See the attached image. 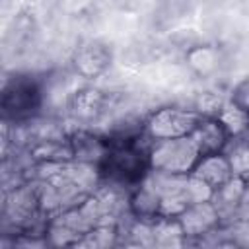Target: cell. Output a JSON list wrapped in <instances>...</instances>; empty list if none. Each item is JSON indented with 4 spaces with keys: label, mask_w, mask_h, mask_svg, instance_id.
Instances as JSON below:
<instances>
[{
    "label": "cell",
    "mask_w": 249,
    "mask_h": 249,
    "mask_svg": "<svg viewBox=\"0 0 249 249\" xmlns=\"http://www.w3.org/2000/svg\"><path fill=\"white\" fill-rule=\"evenodd\" d=\"M200 150L193 136L154 140L148 146V165L152 171L167 175H189L200 160Z\"/></svg>",
    "instance_id": "cell-1"
},
{
    "label": "cell",
    "mask_w": 249,
    "mask_h": 249,
    "mask_svg": "<svg viewBox=\"0 0 249 249\" xmlns=\"http://www.w3.org/2000/svg\"><path fill=\"white\" fill-rule=\"evenodd\" d=\"M202 119L204 117L200 113H196L195 109L161 107L148 115V119L142 124V134L150 142L191 136Z\"/></svg>",
    "instance_id": "cell-2"
},
{
    "label": "cell",
    "mask_w": 249,
    "mask_h": 249,
    "mask_svg": "<svg viewBox=\"0 0 249 249\" xmlns=\"http://www.w3.org/2000/svg\"><path fill=\"white\" fill-rule=\"evenodd\" d=\"M70 115L78 123H95L113 107V95L97 88H78L66 101Z\"/></svg>",
    "instance_id": "cell-3"
},
{
    "label": "cell",
    "mask_w": 249,
    "mask_h": 249,
    "mask_svg": "<svg viewBox=\"0 0 249 249\" xmlns=\"http://www.w3.org/2000/svg\"><path fill=\"white\" fill-rule=\"evenodd\" d=\"M109 64H111V53L99 41H84L80 47H76L72 54L74 74L84 80H93L101 76L109 68Z\"/></svg>",
    "instance_id": "cell-4"
},
{
    "label": "cell",
    "mask_w": 249,
    "mask_h": 249,
    "mask_svg": "<svg viewBox=\"0 0 249 249\" xmlns=\"http://www.w3.org/2000/svg\"><path fill=\"white\" fill-rule=\"evenodd\" d=\"M41 103V91L31 80L16 78L10 86L4 89L2 107L6 115H12L14 119H21L31 115L33 109H37Z\"/></svg>",
    "instance_id": "cell-5"
},
{
    "label": "cell",
    "mask_w": 249,
    "mask_h": 249,
    "mask_svg": "<svg viewBox=\"0 0 249 249\" xmlns=\"http://www.w3.org/2000/svg\"><path fill=\"white\" fill-rule=\"evenodd\" d=\"M177 218L181 222V228H183L187 239L189 237H202V235L214 233L222 226L220 214H218V210H216L212 200L189 204L185 208V212L181 216H177Z\"/></svg>",
    "instance_id": "cell-6"
},
{
    "label": "cell",
    "mask_w": 249,
    "mask_h": 249,
    "mask_svg": "<svg viewBox=\"0 0 249 249\" xmlns=\"http://www.w3.org/2000/svg\"><path fill=\"white\" fill-rule=\"evenodd\" d=\"M68 136H70V146H72V152H74V160L93 163V165H101L103 160L109 154L111 142L93 134L91 130L78 128Z\"/></svg>",
    "instance_id": "cell-7"
},
{
    "label": "cell",
    "mask_w": 249,
    "mask_h": 249,
    "mask_svg": "<svg viewBox=\"0 0 249 249\" xmlns=\"http://www.w3.org/2000/svg\"><path fill=\"white\" fill-rule=\"evenodd\" d=\"M193 140L196 142L200 154H216V152H226L230 142L233 140L230 132L224 128V124L218 119H202L198 126L193 130Z\"/></svg>",
    "instance_id": "cell-8"
},
{
    "label": "cell",
    "mask_w": 249,
    "mask_h": 249,
    "mask_svg": "<svg viewBox=\"0 0 249 249\" xmlns=\"http://www.w3.org/2000/svg\"><path fill=\"white\" fill-rule=\"evenodd\" d=\"M193 175H196L202 181H206L214 191L233 177L231 167H230V160H228L226 152H216V154H204V156H200L198 163L193 169Z\"/></svg>",
    "instance_id": "cell-9"
},
{
    "label": "cell",
    "mask_w": 249,
    "mask_h": 249,
    "mask_svg": "<svg viewBox=\"0 0 249 249\" xmlns=\"http://www.w3.org/2000/svg\"><path fill=\"white\" fill-rule=\"evenodd\" d=\"M243 191H245V179H239V177H231L230 181H226L222 187L214 191L212 202L220 214L222 224L237 222V208H239Z\"/></svg>",
    "instance_id": "cell-10"
},
{
    "label": "cell",
    "mask_w": 249,
    "mask_h": 249,
    "mask_svg": "<svg viewBox=\"0 0 249 249\" xmlns=\"http://www.w3.org/2000/svg\"><path fill=\"white\" fill-rule=\"evenodd\" d=\"M187 243L179 218L160 216L154 220V245L158 247H181Z\"/></svg>",
    "instance_id": "cell-11"
},
{
    "label": "cell",
    "mask_w": 249,
    "mask_h": 249,
    "mask_svg": "<svg viewBox=\"0 0 249 249\" xmlns=\"http://www.w3.org/2000/svg\"><path fill=\"white\" fill-rule=\"evenodd\" d=\"M189 68L198 76H210L218 68V51L210 45H196L191 47L185 54Z\"/></svg>",
    "instance_id": "cell-12"
},
{
    "label": "cell",
    "mask_w": 249,
    "mask_h": 249,
    "mask_svg": "<svg viewBox=\"0 0 249 249\" xmlns=\"http://www.w3.org/2000/svg\"><path fill=\"white\" fill-rule=\"evenodd\" d=\"M218 121L224 124V128L230 132L231 138H241L247 136L249 132V113L230 101H226L224 109L218 115Z\"/></svg>",
    "instance_id": "cell-13"
},
{
    "label": "cell",
    "mask_w": 249,
    "mask_h": 249,
    "mask_svg": "<svg viewBox=\"0 0 249 249\" xmlns=\"http://www.w3.org/2000/svg\"><path fill=\"white\" fill-rule=\"evenodd\" d=\"M226 156L230 160V167L233 177L249 181V140L233 138L226 148Z\"/></svg>",
    "instance_id": "cell-14"
},
{
    "label": "cell",
    "mask_w": 249,
    "mask_h": 249,
    "mask_svg": "<svg viewBox=\"0 0 249 249\" xmlns=\"http://www.w3.org/2000/svg\"><path fill=\"white\" fill-rule=\"evenodd\" d=\"M117 241H119V226H115V224H103V226L91 228L76 247L103 249V247L117 245Z\"/></svg>",
    "instance_id": "cell-15"
},
{
    "label": "cell",
    "mask_w": 249,
    "mask_h": 249,
    "mask_svg": "<svg viewBox=\"0 0 249 249\" xmlns=\"http://www.w3.org/2000/svg\"><path fill=\"white\" fill-rule=\"evenodd\" d=\"M224 105H226V99H222L218 93H214V91H204V93H200V95L196 97L193 109H195L196 113H200L204 119H218V115H220V111L224 109Z\"/></svg>",
    "instance_id": "cell-16"
},
{
    "label": "cell",
    "mask_w": 249,
    "mask_h": 249,
    "mask_svg": "<svg viewBox=\"0 0 249 249\" xmlns=\"http://www.w3.org/2000/svg\"><path fill=\"white\" fill-rule=\"evenodd\" d=\"M228 101L249 113V78L241 80V82L231 89V95H230Z\"/></svg>",
    "instance_id": "cell-17"
},
{
    "label": "cell",
    "mask_w": 249,
    "mask_h": 249,
    "mask_svg": "<svg viewBox=\"0 0 249 249\" xmlns=\"http://www.w3.org/2000/svg\"><path fill=\"white\" fill-rule=\"evenodd\" d=\"M91 0H58L60 8L70 12V14H76V12H82L86 6H89Z\"/></svg>",
    "instance_id": "cell-18"
},
{
    "label": "cell",
    "mask_w": 249,
    "mask_h": 249,
    "mask_svg": "<svg viewBox=\"0 0 249 249\" xmlns=\"http://www.w3.org/2000/svg\"><path fill=\"white\" fill-rule=\"evenodd\" d=\"M247 136H249V132H247Z\"/></svg>",
    "instance_id": "cell-19"
}]
</instances>
